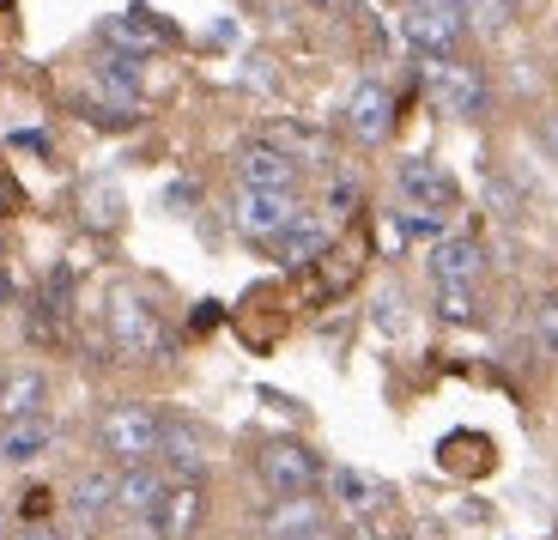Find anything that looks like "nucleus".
Returning a JSON list of instances; mask_svg holds the SVG:
<instances>
[{"label": "nucleus", "instance_id": "obj_1", "mask_svg": "<svg viewBox=\"0 0 558 540\" xmlns=\"http://www.w3.org/2000/svg\"><path fill=\"white\" fill-rule=\"evenodd\" d=\"M158 437H165V413L146 401H110L92 419V444L110 468H134V461H158Z\"/></svg>", "mask_w": 558, "mask_h": 540}, {"label": "nucleus", "instance_id": "obj_2", "mask_svg": "<svg viewBox=\"0 0 558 540\" xmlns=\"http://www.w3.org/2000/svg\"><path fill=\"white\" fill-rule=\"evenodd\" d=\"M110 340H116V352L134 359V364H153V359H165V352H170L165 316H158V304L146 298V291H134V286H116L110 291Z\"/></svg>", "mask_w": 558, "mask_h": 540}, {"label": "nucleus", "instance_id": "obj_3", "mask_svg": "<svg viewBox=\"0 0 558 540\" xmlns=\"http://www.w3.org/2000/svg\"><path fill=\"white\" fill-rule=\"evenodd\" d=\"M322 456L298 437H267L255 449V480L267 485V499H304V492H322Z\"/></svg>", "mask_w": 558, "mask_h": 540}, {"label": "nucleus", "instance_id": "obj_4", "mask_svg": "<svg viewBox=\"0 0 558 540\" xmlns=\"http://www.w3.org/2000/svg\"><path fill=\"white\" fill-rule=\"evenodd\" d=\"M418 80H425V92L437 97V110H449L456 122H480V116L492 110V85H486V73H480L474 61L437 56V61L418 68Z\"/></svg>", "mask_w": 558, "mask_h": 540}, {"label": "nucleus", "instance_id": "obj_5", "mask_svg": "<svg viewBox=\"0 0 558 540\" xmlns=\"http://www.w3.org/2000/svg\"><path fill=\"white\" fill-rule=\"evenodd\" d=\"M140 528L153 540H195L207 528V473H170L165 499L153 504V516Z\"/></svg>", "mask_w": 558, "mask_h": 540}, {"label": "nucleus", "instance_id": "obj_6", "mask_svg": "<svg viewBox=\"0 0 558 540\" xmlns=\"http://www.w3.org/2000/svg\"><path fill=\"white\" fill-rule=\"evenodd\" d=\"M395 194H401V213H425V219L444 225V213L461 207V182L449 177V170L425 165V158H407L401 170H395Z\"/></svg>", "mask_w": 558, "mask_h": 540}, {"label": "nucleus", "instance_id": "obj_7", "mask_svg": "<svg viewBox=\"0 0 558 540\" xmlns=\"http://www.w3.org/2000/svg\"><path fill=\"white\" fill-rule=\"evenodd\" d=\"M401 37L418 61L456 56L461 37H468V7H407L401 13Z\"/></svg>", "mask_w": 558, "mask_h": 540}, {"label": "nucleus", "instance_id": "obj_8", "mask_svg": "<svg viewBox=\"0 0 558 540\" xmlns=\"http://www.w3.org/2000/svg\"><path fill=\"white\" fill-rule=\"evenodd\" d=\"M298 189H250V182H238V194H231V225H238L250 243H267V237L279 231V225L298 219Z\"/></svg>", "mask_w": 558, "mask_h": 540}, {"label": "nucleus", "instance_id": "obj_9", "mask_svg": "<svg viewBox=\"0 0 558 540\" xmlns=\"http://www.w3.org/2000/svg\"><path fill=\"white\" fill-rule=\"evenodd\" d=\"M322 492H328V504H335L340 516H383L395 504V492L377 480V473H364V468H328L322 473Z\"/></svg>", "mask_w": 558, "mask_h": 540}, {"label": "nucleus", "instance_id": "obj_10", "mask_svg": "<svg viewBox=\"0 0 558 540\" xmlns=\"http://www.w3.org/2000/svg\"><path fill=\"white\" fill-rule=\"evenodd\" d=\"M389 128H395V92L383 80H359L347 97V134L359 146H383Z\"/></svg>", "mask_w": 558, "mask_h": 540}, {"label": "nucleus", "instance_id": "obj_11", "mask_svg": "<svg viewBox=\"0 0 558 540\" xmlns=\"http://www.w3.org/2000/svg\"><path fill=\"white\" fill-rule=\"evenodd\" d=\"M207 461H213V437H207V425L165 413V437H158V468H165V473H207Z\"/></svg>", "mask_w": 558, "mask_h": 540}, {"label": "nucleus", "instance_id": "obj_12", "mask_svg": "<svg viewBox=\"0 0 558 540\" xmlns=\"http://www.w3.org/2000/svg\"><path fill=\"white\" fill-rule=\"evenodd\" d=\"M322 528H328L322 492H304V499H274L262 511V540H322Z\"/></svg>", "mask_w": 558, "mask_h": 540}, {"label": "nucleus", "instance_id": "obj_13", "mask_svg": "<svg viewBox=\"0 0 558 540\" xmlns=\"http://www.w3.org/2000/svg\"><path fill=\"white\" fill-rule=\"evenodd\" d=\"M49 413V371L43 364H7L0 371V425Z\"/></svg>", "mask_w": 558, "mask_h": 540}, {"label": "nucleus", "instance_id": "obj_14", "mask_svg": "<svg viewBox=\"0 0 558 540\" xmlns=\"http://www.w3.org/2000/svg\"><path fill=\"white\" fill-rule=\"evenodd\" d=\"M432 286H480V274H486V250H480L468 231H444L432 243Z\"/></svg>", "mask_w": 558, "mask_h": 540}, {"label": "nucleus", "instance_id": "obj_15", "mask_svg": "<svg viewBox=\"0 0 558 540\" xmlns=\"http://www.w3.org/2000/svg\"><path fill=\"white\" fill-rule=\"evenodd\" d=\"M170 473L158 468V461H134V468H116V516H128V523H146L153 516V504L165 499Z\"/></svg>", "mask_w": 558, "mask_h": 540}, {"label": "nucleus", "instance_id": "obj_16", "mask_svg": "<svg viewBox=\"0 0 558 540\" xmlns=\"http://www.w3.org/2000/svg\"><path fill=\"white\" fill-rule=\"evenodd\" d=\"M298 177H304V165L279 153L274 140H255L238 153V182H250V189H298Z\"/></svg>", "mask_w": 558, "mask_h": 540}, {"label": "nucleus", "instance_id": "obj_17", "mask_svg": "<svg viewBox=\"0 0 558 540\" xmlns=\"http://www.w3.org/2000/svg\"><path fill=\"white\" fill-rule=\"evenodd\" d=\"M328 243H335V225H328V219H310V213H298L292 225H279V231L267 237V250H274L286 267L316 262V255L328 250Z\"/></svg>", "mask_w": 558, "mask_h": 540}, {"label": "nucleus", "instance_id": "obj_18", "mask_svg": "<svg viewBox=\"0 0 558 540\" xmlns=\"http://www.w3.org/2000/svg\"><path fill=\"white\" fill-rule=\"evenodd\" d=\"M68 516L73 528H98L116 516V473H80V480L68 485Z\"/></svg>", "mask_w": 558, "mask_h": 540}, {"label": "nucleus", "instance_id": "obj_19", "mask_svg": "<svg viewBox=\"0 0 558 540\" xmlns=\"http://www.w3.org/2000/svg\"><path fill=\"white\" fill-rule=\"evenodd\" d=\"M49 444H56V425H49V413L0 425V461H7V468H31L37 456H49Z\"/></svg>", "mask_w": 558, "mask_h": 540}, {"label": "nucleus", "instance_id": "obj_20", "mask_svg": "<svg viewBox=\"0 0 558 540\" xmlns=\"http://www.w3.org/2000/svg\"><path fill=\"white\" fill-rule=\"evenodd\" d=\"M262 140H274L279 153H292L298 165H304V158H322V153H328V146H322V134H316V128H304V122H279V128H267Z\"/></svg>", "mask_w": 558, "mask_h": 540}, {"label": "nucleus", "instance_id": "obj_21", "mask_svg": "<svg viewBox=\"0 0 558 540\" xmlns=\"http://www.w3.org/2000/svg\"><path fill=\"white\" fill-rule=\"evenodd\" d=\"M437 316L474 322V286H437Z\"/></svg>", "mask_w": 558, "mask_h": 540}, {"label": "nucleus", "instance_id": "obj_22", "mask_svg": "<svg viewBox=\"0 0 558 540\" xmlns=\"http://www.w3.org/2000/svg\"><path fill=\"white\" fill-rule=\"evenodd\" d=\"M322 540H383V535H377V516H335L322 528Z\"/></svg>", "mask_w": 558, "mask_h": 540}, {"label": "nucleus", "instance_id": "obj_23", "mask_svg": "<svg viewBox=\"0 0 558 540\" xmlns=\"http://www.w3.org/2000/svg\"><path fill=\"white\" fill-rule=\"evenodd\" d=\"M468 7H474V25L486 31H498V25H510V13H517V0H468Z\"/></svg>", "mask_w": 558, "mask_h": 540}, {"label": "nucleus", "instance_id": "obj_24", "mask_svg": "<svg viewBox=\"0 0 558 540\" xmlns=\"http://www.w3.org/2000/svg\"><path fill=\"white\" fill-rule=\"evenodd\" d=\"M534 340H541L546 352H558V298H541V304H534Z\"/></svg>", "mask_w": 558, "mask_h": 540}, {"label": "nucleus", "instance_id": "obj_25", "mask_svg": "<svg viewBox=\"0 0 558 540\" xmlns=\"http://www.w3.org/2000/svg\"><path fill=\"white\" fill-rule=\"evenodd\" d=\"M359 194H364V189H359L352 177H347V182H335V189H328V219H347V213L359 207Z\"/></svg>", "mask_w": 558, "mask_h": 540}, {"label": "nucleus", "instance_id": "obj_26", "mask_svg": "<svg viewBox=\"0 0 558 540\" xmlns=\"http://www.w3.org/2000/svg\"><path fill=\"white\" fill-rule=\"evenodd\" d=\"M19 540H68V535H61V528H49V523H25V528H19Z\"/></svg>", "mask_w": 558, "mask_h": 540}, {"label": "nucleus", "instance_id": "obj_27", "mask_svg": "<svg viewBox=\"0 0 558 540\" xmlns=\"http://www.w3.org/2000/svg\"><path fill=\"white\" fill-rule=\"evenodd\" d=\"M13 146H25V153H49V140L43 134H13Z\"/></svg>", "mask_w": 558, "mask_h": 540}, {"label": "nucleus", "instance_id": "obj_28", "mask_svg": "<svg viewBox=\"0 0 558 540\" xmlns=\"http://www.w3.org/2000/svg\"><path fill=\"white\" fill-rule=\"evenodd\" d=\"M19 304V291H13V279H7V267H0V310H13Z\"/></svg>", "mask_w": 558, "mask_h": 540}, {"label": "nucleus", "instance_id": "obj_29", "mask_svg": "<svg viewBox=\"0 0 558 540\" xmlns=\"http://www.w3.org/2000/svg\"><path fill=\"white\" fill-rule=\"evenodd\" d=\"M13 207H19V189H13L7 177H0V213H13Z\"/></svg>", "mask_w": 558, "mask_h": 540}, {"label": "nucleus", "instance_id": "obj_30", "mask_svg": "<svg viewBox=\"0 0 558 540\" xmlns=\"http://www.w3.org/2000/svg\"><path fill=\"white\" fill-rule=\"evenodd\" d=\"M546 146H553V158H558V116L546 122Z\"/></svg>", "mask_w": 558, "mask_h": 540}, {"label": "nucleus", "instance_id": "obj_31", "mask_svg": "<svg viewBox=\"0 0 558 540\" xmlns=\"http://www.w3.org/2000/svg\"><path fill=\"white\" fill-rule=\"evenodd\" d=\"M413 7H468V0H413Z\"/></svg>", "mask_w": 558, "mask_h": 540}, {"label": "nucleus", "instance_id": "obj_32", "mask_svg": "<svg viewBox=\"0 0 558 540\" xmlns=\"http://www.w3.org/2000/svg\"><path fill=\"white\" fill-rule=\"evenodd\" d=\"M7 7H13V0H0V13H7Z\"/></svg>", "mask_w": 558, "mask_h": 540}, {"label": "nucleus", "instance_id": "obj_33", "mask_svg": "<svg viewBox=\"0 0 558 540\" xmlns=\"http://www.w3.org/2000/svg\"><path fill=\"white\" fill-rule=\"evenodd\" d=\"M0 250H7V231H0Z\"/></svg>", "mask_w": 558, "mask_h": 540}, {"label": "nucleus", "instance_id": "obj_34", "mask_svg": "<svg viewBox=\"0 0 558 540\" xmlns=\"http://www.w3.org/2000/svg\"><path fill=\"white\" fill-rule=\"evenodd\" d=\"M0 468H7V461H0Z\"/></svg>", "mask_w": 558, "mask_h": 540}]
</instances>
